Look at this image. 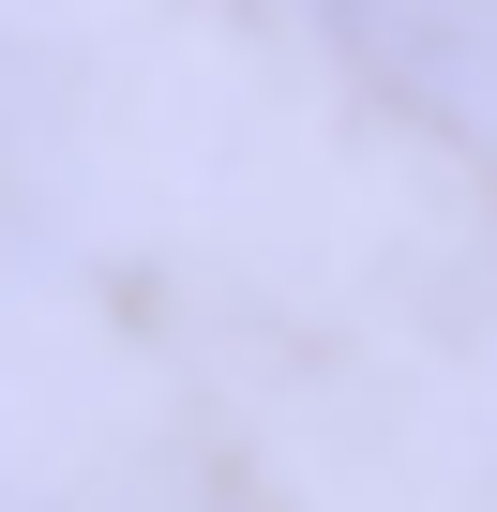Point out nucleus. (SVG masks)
Segmentation results:
<instances>
[{
    "label": "nucleus",
    "mask_w": 497,
    "mask_h": 512,
    "mask_svg": "<svg viewBox=\"0 0 497 512\" xmlns=\"http://www.w3.org/2000/svg\"><path fill=\"white\" fill-rule=\"evenodd\" d=\"M76 211V121H61V76L0 31V256H46Z\"/></svg>",
    "instance_id": "obj_2"
},
{
    "label": "nucleus",
    "mask_w": 497,
    "mask_h": 512,
    "mask_svg": "<svg viewBox=\"0 0 497 512\" xmlns=\"http://www.w3.org/2000/svg\"><path fill=\"white\" fill-rule=\"evenodd\" d=\"M272 16L407 136L497 181V0H272Z\"/></svg>",
    "instance_id": "obj_1"
}]
</instances>
